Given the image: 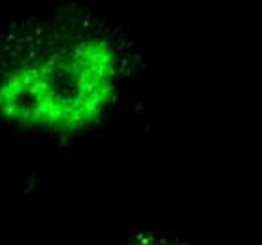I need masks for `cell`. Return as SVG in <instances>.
<instances>
[{"label":"cell","instance_id":"cell-1","mask_svg":"<svg viewBox=\"0 0 262 245\" xmlns=\"http://www.w3.org/2000/svg\"><path fill=\"white\" fill-rule=\"evenodd\" d=\"M119 74V55L106 36L55 30L19 49L0 72V115L38 132H81L114 102Z\"/></svg>","mask_w":262,"mask_h":245}]
</instances>
